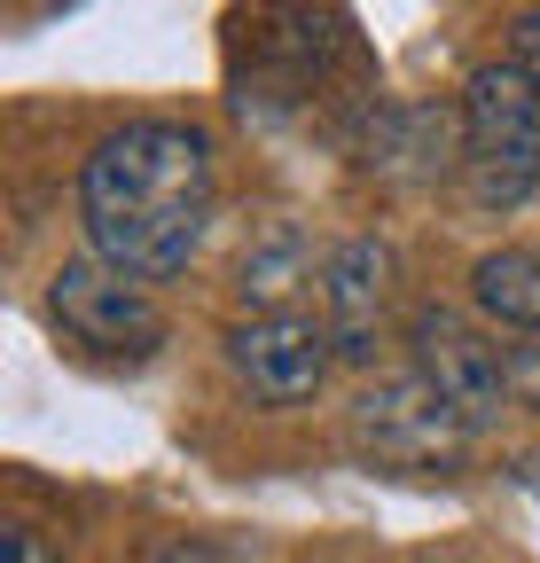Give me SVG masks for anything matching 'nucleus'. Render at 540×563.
Instances as JSON below:
<instances>
[{
	"label": "nucleus",
	"mask_w": 540,
	"mask_h": 563,
	"mask_svg": "<svg viewBox=\"0 0 540 563\" xmlns=\"http://www.w3.org/2000/svg\"><path fill=\"white\" fill-rule=\"evenodd\" d=\"M87 243L133 282H165L212 228V141L180 118H133L95 141L79 173Z\"/></svg>",
	"instance_id": "obj_1"
},
{
	"label": "nucleus",
	"mask_w": 540,
	"mask_h": 563,
	"mask_svg": "<svg viewBox=\"0 0 540 563\" xmlns=\"http://www.w3.org/2000/svg\"><path fill=\"white\" fill-rule=\"evenodd\" d=\"M462 188L478 211H517L540 188V95L517 63H478L462 79Z\"/></svg>",
	"instance_id": "obj_2"
},
{
	"label": "nucleus",
	"mask_w": 540,
	"mask_h": 563,
	"mask_svg": "<svg viewBox=\"0 0 540 563\" xmlns=\"http://www.w3.org/2000/svg\"><path fill=\"white\" fill-rule=\"evenodd\" d=\"M353 439L384 470H454L470 446V422L408 368V376H384L353 399Z\"/></svg>",
	"instance_id": "obj_3"
},
{
	"label": "nucleus",
	"mask_w": 540,
	"mask_h": 563,
	"mask_svg": "<svg viewBox=\"0 0 540 563\" xmlns=\"http://www.w3.org/2000/svg\"><path fill=\"white\" fill-rule=\"evenodd\" d=\"M47 313L71 329L79 344H95V352H150V344L165 336V313H157V298H150V282H133V274L102 266L95 251L55 266V282H47Z\"/></svg>",
	"instance_id": "obj_4"
},
{
	"label": "nucleus",
	"mask_w": 540,
	"mask_h": 563,
	"mask_svg": "<svg viewBox=\"0 0 540 563\" xmlns=\"http://www.w3.org/2000/svg\"><path fill=\"white\" fill-rule=\"evenodd\" d=\"M329 361H337V336L313 313H251V321L228 329V368L243 376V391L258 407L313 399L321 376H329Z\"/></svg>",
	"instance_id": "obj_5"
},
{
	"label": "nucleus",
	"mask_w": 540,
	"mask_h": 563,
	"mask_svg": "<svg viewBox=\"0 0 540 563\" xmlns=\"http://www.w3.org/2000/svg\"><path fill=\"white\" fill-rule=\"evenodd\" d=\"M408 344H416V376L470 422V431L502 415L509 368H502V344H494V336H478V329H470L462 313H447V306H423V313L408 321Z\"/></svg>",
	"instance_id": "obj_6"
},
{
	"label": "nucleus",
	"mask_w": 540,
	"mask_h": 563,
	"mask_svg": "<svg viewBox=\"0 0 540 563\" xmlns=\"http://www.w3.org/2000/svg\"><path fill=\"white\" fill-rule=\"evenodd\" d=\"M392 274L399 258L376 235H353L321 258V306H329V336H337V361H368L376 336H384V306H392Z\"/></svg>",
	"instance_id": "obj_7"
},
{
	"label": "nucleus",
	"mask_w": 540,
	"mask_h": 563,
	"mask_svg": "<svg viewBox=\"0 0 540 563\" xmlns=\"http://www.w3.org/2000/svg\"><path fill=\"white\" fill-rule=\"evenodd\" d=\"M368 165L384 180H408V188H431L447 173H462V110H384L376 133H368Z\"/></svg>",
	"instance_id": "obj_8"
},
{
	"label": "nucleus",
	"mask_w": 540,
	"mask_h": 563,
	"mask_svg": "<svg viewBox=\"0 0 540 563\" xmlns=\"http://www.w3.org/2000/svg\"><path fill=\"white\" fill-rule=\"evenodd\" d=\"M470 298L494 329H517V336H540V251H486L470 266Z\"/></svg>",
	"instance_id": "obj_9"
},
{
	"label": "nucleus",
	"mask_w": 540,
	"mask_h": 563,
	"mask_svg": "<svg viewBox=\"0 0 540 563\" xmlns=\"http://www.w3.org/2000/svg\"><path fill=\"white\" fill-rule=\"evenodd\" d=\"M306 282H313V251H306L298 228H275L258 251H243V266H235V290L258 313H290V298L306 290Z\"/></svg>",
	"instance_id": "obj_10"
},
{
	"label": "nucleus",
	"mask_w": 540,
	"mask_h": 563,
	"mask_svg": "<svg viewBox=\"0 0 540 563\" xmlns=\"http://www.w3.org/2000/svg\"><path fill=\"white\" fill-rule=\"evenodd\" d=\"M502 368H509V399H517L525 415H540V336L502 344Z\"/></svg>",
	"instance_id": "obj_11"
},
{
	"label": "nucleus",
	"mask_w": 540,
	"mask_h": 563,
	"mask_svg": "<svg viewBox=\"0 0 540 563\" xmlns=\"http://www.w3.org/2000/svg\"><path fill=\"white\" fill-rule=\"evenodd\" d=\"M509 63L525 70V87L540 95V9H525V16L509 24Z\"/></svg>",
	"instance_id": "obj_12"
},
{
	"label": "nucleus",
	"mask_w": 540,
	"mask_h": 563,
	"mask_svg": "<svg viewBox=\"0 0 540 563\" xmlns=\"http://www.w3.org/2000/svg\"><path fill=\"white\" fill-rule=\"evenodd\" d=\"M0 548H9V563H63V555H55L32 525H9V532H0Z\"/></svg>",
	"instance_id": "obj_13"
},
{
	"label": "nucleus",
	"mask_w": 540,
	"mask_h": 563,
	"mask_svg": "<svg viewBox=\"0 0 540 563\" xmlns=\"http://www.w3.org/2000/svg\"><path fill=\"white\" fill-rule=\"evenodd\" d=\"M157 563H220V555H212V548H205V540H180V548H165V555H157Z\"/></svg>",
	"instance_id": "obj_14"
}]
</instances>
